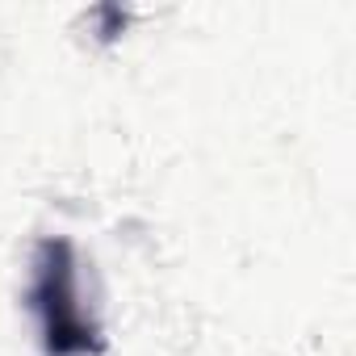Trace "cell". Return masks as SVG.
I'll use <instances>...</instances> for the list:
<instances>
[{
  "label": "cell",
  "instance_id": "6da1fadb",
  "mask_svg": "<svg viewBox=\"0 0 356 356\" xmlns=\"http://www.w3.org/2000/svg\"><path fill=\"white\" fill-rule=\"evenodd\" d=\"M38 310L47 314V348L55 356L88 352L92 348V327L76 302V277H72V248L67 243H42V264H38V285H34Z\"/></svg>",
  "mask_w": 356,
  "mask_h": 356
}]
</instances>
